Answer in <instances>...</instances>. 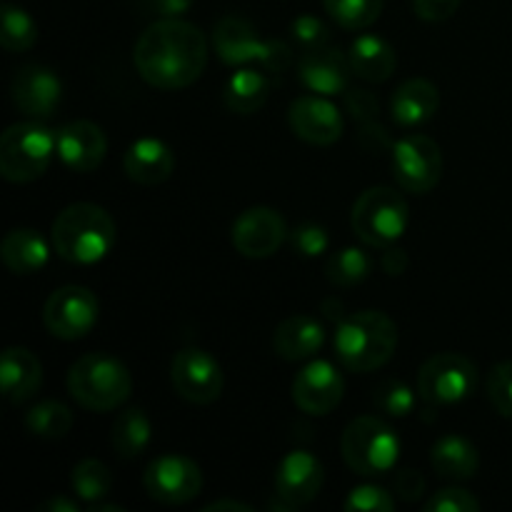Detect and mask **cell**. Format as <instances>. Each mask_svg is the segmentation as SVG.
Listing matches in <instances>:
<instances>
[{
    "instance_id": "1",
    "label": "cell",
    "mask_w": 512,
    "mask_h": 512,
    "mask_svg": "<svg viewBox=\"0 0 512 512\" xmlns=\"http://www.w3.org/2000/svg\"><path fill=\"white\" fill-rule=\"evenodd\" d=\"M133 63L140 78L153 88H188L208 65V40L188 20L160 18L135 43Z\"/></svg>"
},
{
    "instance_id": "2",
    "label": "cell",
    "mask_w": 512,
    "mask_h": 512,
    "mask_svg": "<svg viewBox=\"0 0 512 512\" xmlns=\"http://www.w3.org/2000/svg\"><path fill=\"white\" fill-rule=\"evenodd\" d=\"M55 253L73 265H95L108 258L118 240L115 220L95 203H73L53 220Z\"/></svg>"
},
{
    "instance_id": "3",
    "label": "cell",
    "mask_w": 512,
    "mask_h": 512,
    "mask_svg": "<svg viewBox=\"0 0 512 512\" xmlns=\"http://www.w3.org/2000/svg\"><path fill=\"white\" fill-rule=\"evenodd\" d=\"M398 348V328L380 310L345 315L335 328V353L350 373H373L390 363Z\"/></svg>"
},
{
    "instance_id": "4",
    "label": "cell",
    "mask_w": 512,
    "mask_h": 512,
    "mask_svg": "<svg viewBox=\"0 0 512 512\" xmlns=\"http://www.w3.org/2000/svg\"><path fill=\"white\" fill-rule=\"evenodd\" d=\"M68 390L90 413L118 410L133 393V375L108 353H88L68 370Z\"/></svg>"
},
{
    "instance_id": "5",
    "label": "cell",
    "mask_w": 512,
    "mask_h": 512,
    "mask_svg": "<svg viewBox=\"0 0 512 512\" xmlns=\"http://www.w3.org/2000/svg\"><path fill=\"white\" fill-rule=\"evenodd\" d=\"M400 438L385 420L375 415L355 418L340 438V450L353 473L378 478L390 473L400 460Z\"/></svg>"
},
{
    "instance_id": "6",
    "label": "cell",
    "mask_w": 512,
    "mask_h": 512,
    "mask_svg": "<svg viewBox=\"0 0 512 512\" xmlns=\"http://www.w3.org/2000/svg\"><path fill=\"white\" fill-rule=\"evenodd\" d=\"M55 153V133L38 120L15 123L0 135V173L8 183L43 178Z\"/></svg>"
},
{
    "instance_id": "7",
    "label": "cell",
    "mask_w": 512,
    "mask_h": 512,
    "mask_svg": "<svg viewBox=\"0 0 512 512\" xmlns=\"http://www.w3.org/2000/svg\"><path fill=\"white\" fill-rule=\"evenodd\" d=\"M355 235L370 248H388L408 228V200L393 188H370L355 200L350 215Z\"/></svg>"
},
{
    "instance_id": "8",
    "label": "cell",
    "mask_w": 512,
    "mask_h": 512,
    "mask_svg": "<svg viewBox=\"0 0 512 512\" xmlns=\"http://www.w3.org/2000/svg\"><path fill=\"white\" fill-rule=\"evenodd\" d=\"M478 388V368L460 353H438L420 368L418 393L430 408H445L468 400Z\"/></svg>"
},
{
    "instance_id": "9",
    "label": "cell",
    "mask_w": 512,
    "mask_h": 512,
    "mask_svg": "<svg viewBox=\"0 0 512 512\" xmlns=\"http://www.w3.org/2000/svg\"><path fill=\"white\" fill-rule=\"evenodd\" d=\"M393 173L408 193H430L443 178V150L428 135H405L393 143Z\"/></svg>"
},
{
    "instance_id": "10",
    "label": "cell",
    "mask_w": 512,
    "mask_h": 512,
    "mask_svg": "<svg viewBox=\"0 0 512 512\" xmlns=\"http://www.w3.org/2000/svg\"><path fill=\"white\" fill-rule=\"evenodd\" d=\"M100 303L85 285H63L55 290L43 308V323L53 338L80 340L95 328Z\"/></svg>"
},
{
    "instance_id": "11",
    "label": "cell",
    "mask_w": 512,
    "mask_h": 512,
    "mask_svg": "<svg viewBox=\"0 0 512 512\" xmlns=\"http://www.w3.org/2000/svg\"><path fill=\"white\" fill-rule=\"evenodd\" d=\"M143 488L155 503L185 505L203 490V470L185 455H160L145 468Z\"/></svg>"
},
{
    "instance_id": "12",
    "label": "cell",
    "mask_w": 512,
    "mask_h": 512,
    "mask_svg": "<svg viewBox=\"0 0 512 512\" xmlns=\"http://www.w3.org/2000/svg\"><path fill=\"white\" fill-rule=\"evenodd\" d=\"M175 393L193 405H210L223 395L225 375L218 360L200 348L180 350L170 365Z\"/></svg>"
},
{
    "instance_id": "13",
    "label": "cell",
    "mask_w": 512,
    "mask_h": 512,
    "mask_svg": "<svg viewBox=\"0 0 512 512\" xmlns=\"http://www.w3.org/2000/svg\"><path fill=\"white\" fill-rule=\"evenodd\" d=\"M323 483V463L308 450H290L275 470V495L283 500L285 510H298L313 503Z\"/></svg>"
},
{
    "instance_id": "14",
    "label": "cell",
    "mask_w": 512,
    "mask_h": 512,
    "mask_svg": "<svg viewBox=\"0 0 512 512\" xmlns=\"http://www.w3.org/2000/svg\"><path fill=\"white\" fill-rule=\"evenodd\" d=\"M288 238V225L285 218L273 208H250L235 220L233 225V245L245 258H270L280 250V245Z\"/></svg>"
},
{
    "instance_id": "15",
    "label": "cell",
    "mask_w": 512,
    "mask_h": 512,
    "mask_svg": "<svg viewBox=\"0 0 512 512\" xmlns=\"http://www.w3.org/2000/svg\"><path fill=\"white\" fill-rule=\"evenodd\" d=\"M345 395V380L328 360H313L293 380V400L303 413L328 415Z\"/></svg>"
},
{
    "instance_id": "16",
    "label": "cell",
    "mask_w": 512,
    "mask_h": 512,
    "mask_svg": "<svg viewBox=\"0 0 512 512\" xmlns=\"http://www.w3.org/2000/svg\"><path fill=\"white\" fill-rule=\"evenodd\" d=\"M55 153L60 163L73 173H93L108 153V138L103 128L90 120H73L55 133Z\"/></svg>"
},
{
    "instance_id": "17",
    "label": "cell",
    "mask_w": 512,
    "mask_h": 512,
    "mask_svg": "<svg viewBox=\"0 0 512 512\" xmlns=\"http://www.w3.org/2000/svg\"><path fill=\"white\" fill-rule=\"evenodd\" d=\"M290 130L310 145H333L343 135V115L325 95H303L295 98L288 110Z\"/></svg>"
},
{
    "instance_id": "18",
    "label": "cell",
    "mask_w": 512,
    "mask_h": 512,
    "mask_svg": "<svg viewBox=\"0 0 512 512\" xmlns=\"http://www.w3.org/2000/svg\"><path fill=\"white\" fill-rule=\"evenodd\" d=\"M10 95H13L15 108L23 110L30 118H50L63 98V83L45 65H25L15 73Z\"/></svg>"
},
{
    "instance_id": "19",
    "label": "cell",
    "mask_w": 512,
    "mask_h": 512,
    "mask_svg": "<svg viewBox=\"0 0 512 512\" xmlns=\"http://www.w3.org/2000/svg\"><path fill=\"white\" fill-rule=\"evenodd\" d=\"M353 75L350 68V58L343 50L325 45V48L308 50L300 58L298 65V78L310 93L315 95H338L348 88V80Z\"/></svg>"
},
{
    "instance_id": "20",
    "label": "cell",
    "mask_w": 512,
    "mask_h": 512,
    "mask_svg": "<svg viewBox=\"0 0 512 512\" xmlns=\"http://www.w3.org/2000/svg\"><path fill=\"white\" fill-rule=\"evenodd\" d=\"M125 175L138 185H153L165 183L175 170V155L168 143L158 138H140L125 150L123 158Z\"/></svg>"
},
{
    "instance_id": "21",
    "label": "cell",
    "mask_w": 512,
    "mask_h": 512,
    "mask_svg": "<svg viewBox=\"0 0 512 512\" xmlns=\"http://www.w3.org/2000/svg\"><path fill=\"white\" fill-rule=\"evenodd\" d=\"M265 40L258 38L253 23L240 15H225L213 30V48L225 65L258 63Z\"/></svg>"
},
{
    "instance_id": "22",
    "label": "cell",
    "mask_w": 512,
    "mask_h": 512,
    "mask_svg": "<svg viewBox=\"0 0 512 512\" xmlns=\"http://www.w3.org/2000/svg\"><path fill=\"white\" fill-rule=\"evenodd\" d=\"M325 345V328L313 315H290L275 328L273 348L288 363H300Z\"/></svg>"
},
{
    "instance_id": "23",
    "label": "cell",
    "mask_w": 512,
    "mask_h": 512,
    "mask_svg": "<svg viewBox=\"0 0 512 512\" xmlns=\"http://www.w3.org/2000/svg\"><path fill=\"white\" fill-rule=\"evenodd\" d=\"M0 385L8 403L20 405L43 385V365L28 348H8L0 360Z\"/></svg>"
},
{
    "instance_id": "24",
    "label": "cell",
    "mask_w": 512,
    "mask_h": 512,
    "mask_svg": "<svg viewBox=\"0 0 512 512\" xmlns=\"http://www.w3.org/2000/svg\"><path fill=\"white\" fill-rule=\"evenodd\" d=\"M440 108V90L425 78H410L390 100V113L400 128H418L435 118Z\"/></svg>"
},
{
    "instance_id": "25",
    "label": "cell",
    "mask_w": 512,
    "mask_h": 512,
    "mask_svg": "<svg viewBox=\"0 0 512 512\" xmlns=\"http://www.w3.org/2000/svg\"><path fill=\"white\" fill-rule=\"evenodd\" d=\"M348 58L353 75L368 80V83H385L398 68V55H395L393 45L380 35L365 33L355 38Z\"/></svg>"
},
{
    "instance_id": "26",
    "label": "cell",
    "mask_w": 512,
    "mask_h": 512,
    "mask_svg": "<svg viewBox=\"0 0 512 512\" xmlns=\"http://www.w3.org/2000/svg\"><path fill=\"white\" fill-rule=\"evenodd\" d=\"M0 258L15 275H33L48 265L50 245L38 230L15 228L10 230L0 245Z\"/></svg>"
},
{
    "instance_id": "27",
    "label": "cell",
    "mask_w": 512,
    "mask_h": 512,
    "mask_svg": "<svg viewBox=\"0 0 512 512\" xmlns=\"http://www.w3.org/2000/svg\"><path fill=\"white\" fill-rule=\"evenodd\" d=\"M430 463L440 478L470 480L480 468V453L463 435H443L433 445Z\"/></svg>"
},
{
    "instance_id": "28",
    "label": "cell",
    "mask_w": 512,
    "mask_h": 512,
    "mask_svg": "<svg viewBox=\"0 0 512 512\" xmlns=\"http://www.w3.org/2000/svg\"><path fill=\"white\" fill-rule=\"evenodd\" d=\"M270 95V83L265 73L255 68H240L228 78L223 90L225 108L238 115H253L265 105Z\"/></svg>"
},
{
    "instance_id": "29",
    "label": "cell",
    "mask_w": 512,
    "mask_h": 512,
    "mask_svg": "<svg viewBox=\"0 0 512 512\" xmlns=\"http://www.w3.org/2000/svg\"><path fill=\"white\" fill-rule=\"evenodd\" d=\"M150 438H153V425H150L145 410L130 408L115 418L110 443H113V450L123 460H133L143 455L148 450Z\"/></svg>"
},
{
    "instance_id": "30",
    "label": "cell",
    "mask_w": 512,
    "mask_h": 512,
    "mask_svg": "<svg viewBox=\"0 0 512 512\" xmlns=\"http://www.w3.org/2000/svg\"><path fill=\"white\" fill-rule=\"evenodd\" d=\"M25 428L30 435L43 440H60L73 428V413L60 400H43L25 415Z\"/></svg>"
},
{
    "instance_id": "31",
    "label": "cell",
    "mask_w": 512,
    "mask_h": 512,
    "mask_svg": "<svg viewBox=\"0 0 512 512\" xmlns=\"http://www.w3.org/2000/svg\"><path fill=\"white\" fill-rule=\"evenodd\" d=\"M370 270H373V260H370V255L365 250L343 248L328 258V263H325V278L335 288H353V285L368 280Z\"/></svg>"
},
{
    "instance_id": "32",
    "label": "cell",
    "mask_w": 512,
    "mask_h": 512,
    "mask_svg": "<svg viewBox=\"0 0 512 512\" xmlns=\"http://www.w3.org/2000/svg\"><path fill=\"white\" fill-rule=\"evenodd\" d=\"M0 43L10 53H23L38 43V25L28 10L18 5H3L0 10Z\"/></svg>"
},
{
    "instance_id": "33",
    "label": "cell",
    "mask_w": 512,
    "mask_h": 512,
    "mask_svg": "<svg viewBox=\"0 0 512 512\" xmlns=\"http://www.w3.org/2000/svg\"><path fill=\"white\" fill-rule=\"evenodd\" d=\"M70 485H73V493L80 500L93 505L110 493V488H113V475H110L108 465L95 458H88L75 465L73 475H70Z\"/></svg>"
},
{
    "instance_id": "34",
    "label": "cell",
    "mask_w": 512,
    "mask_h": 512,
    "mask_svg": "<svg viewBox=\"0 0 512 512\" xmlns=\"http://www.w3.org/2000/svg\"><path fill=\"white\" fill-rule=\"evenodd\" d=\"M330 18L345 30H365L383 13V0H323Z\"/></svg>"
},
{
    "instance_id": "35",
    "label": "cell",
    "mask_w": 512,
    "mask_h": 512,
    "mask_svg": "<svg viewBox=\"0 0 512 512\" xmlns=\"http://www.w3.org/2000/svg\"><path fill=\"white\" fill-rule=\"evenodd\" d=\"M373 403L388 418H408L415 410V393L403 380H385L375 388Z\"/></svg>"
},
{
    "instance_id": "36",
    "label": "cell",
    "mask_w": 512,
    "mask_h": 512,
    "mask_svg": "<svg viewBox=\"0 0 512 512\" xmlns=\"http://www.w3.org/2000/svg\"><path fill=\"white\" fill-rule=\"evenodd\" d=\"M345 510L350 512H393L395 500L388 490L380 485H358L350 490L348 500H345Z\"/></svg>"
},
{
    "instance_id": "37",
    "label": "cell",
    "mask_w": 512,
    "mask_h": 512,
    "mask_svg": "<svg viewBox=\"0 0 512 512\" xmlns=\"http://www.w3.org/2000/svg\"><path fill=\"white\" fill-rule=\"evenodd\" d=\"M290 245L303 258H320L330 248L328 230L318 223H303L290 233Z\"/></svg>"
},
{
    "instance_id": "38",
    "label": "cell",
    "mask_w": 512,
    "mask_h": 512,
    "mask_svg": "<svg viewBox=\"0 0 512 512\" xmlns=\"http://www.w3.org/2000/svg\"><path fill=\"white\" fill-rule=\"evenodd\" d=\"M290 35H293L295 43L308 53V50H318L330 45V28L315 15H300L290 25Z\"/></svg>"
},
{
    "instance_id": "39",
    "label": "cell",
    "mask_w": 512,
    "mask_h": 512,
    "mask_svg": "<svg viewBox=\"0 0 512 512\" xmlns=\"http://www.w3.org/2000/svg\"><path fill=\"white\" fill-rule=\"evenodd\" d=\"M488 398L503 418H512V363H500L490 370Z\"/></svg>"
},
{
    "instance_id": "40",
    "label": "cell",
    "mask_w": 512,
    "mask_h": 512,
    "mask_svg": "<svg viewBox=\"0 0 512 512\" xmlns=\"http://www.w3.org/2000/svg\"><path fill=\"white\" fill-rule=\"evenodd\" d=\"M425 510L428 512H478L480 500L463 488H448L435 493L433 498L425 503Z\"/></svg>"
},
{
    "instance_id": "41",
    "label": "cell",
    "mask_w": 512,
    "mask_h": 512,
    "mask_svg": "<svg viewBox=\"0 0 512 512\" xmlns=\"http://www.w3.org/2000/svg\"><path fill=\"white\" fill-rule=\"evenodd\" d=\"M463 0H413L415 15L428 23H443V20L453 18L455 10L460 8Z\"/></svg>"
},
{
    "instance_id": "42",
    "label": "cell",
    "mask_w": 512,
    "mask_h": 512,
    "mask_svg": "<svg viewBox=\"0 0 512 512\" xmlns=\"http://www.w3.org/2000/svg\"><path fill=\"white\" fill-rule=\"evenodd\" d=\"M290 60H293V53H290L288 45L280 43V40H265L258 63L263 65L268 73H283L290 65Z\"/></svg>"
},
{
    "instance_id": "43",
    "label": "cell",
    "mask_w": 512,
    "mask_h": 512,
    "mask_svg": "<svg viewBox=\"0 0 512 512\" xmlns=\"http://www.w3.org/2000/svg\"><path fill=\"white\" fill-rule=\"evenodd\" d=\"M425 490V478L415 470H400L395 475V493L405 500V503H415V500L423 495Z\"/></svg>"
},
{
    "instance_id": "44",
    "label": "cell",
    "mask_w": 512,
    "mask_h": 512,
    "mask_svg": "<svg viewBox=\"0 0 512 512\" xmlns=\"http://www.w3.org/2000/svg\"><path fill=\"white\" fill-rule=\"evenodd\" d=\"M153 8L158 10L163 18H180L183 13H188L193 8L195 0H150Z\"/></svg>"
},
{
    "instance_id": "45",
    "label": "cell",
    "mask_w": 512,
    "mask_h": 512,
    "mask_svg": "<svg viewBox=\"0 0 512 512\" xmlns=\"http://www.w3.org/2000/svg\"><path fill=\"white\" fill-rule=\"evenodd\" d=\"M383 268L385 273L390 275H403L405 268H408V255H405V250H398V248H385V255H383Z\"/></svg>"
},
{
    "instance_id": "46",
    "label": "cell",
    "mask_w": 512,
    "mask_h": 512,
    "mask_svg": "<svg viewBox=\"0 0 512 512\" xmlns=\"http://www.w3.org/2000/svg\"><path fill=\"white\" fill-rule=\"evenodd\" d=\"M38 512H78V503H73V500L55 495V498L40 503Z\"/></svg>"
},
{
    "instance_id": "47",
    "label": "cell",
    "mask_w": 512,
    "mask_h": 512,
    "mask_svg": "<svg viewBox=\"0 0 512 512\" xmlns=\"http://www.w3.org/2000/svg\"><path fill=\"white\" fill-rule=\"evenodd\" d=\"M205 512L213 510H235V512H253L248 503H240V500H215V503H208L203 508Z\"/></svg>"
},
{
    "instance_id": "48",
    "label": "cell",
    "mask_w": 512,
    "mask_h": 512,
    "mask_svg": "<svg viewBox=\"0 0 512 512\" xmlns=\"http://www.w3.org/2000/svg\"><path fill=\"white\" fill-rule=\"evenodd\" d=\"M88 512H125V510L120 508V505H108V503H103V500H98V503L90 505Z\"/></svg>"
}]
</instances>
